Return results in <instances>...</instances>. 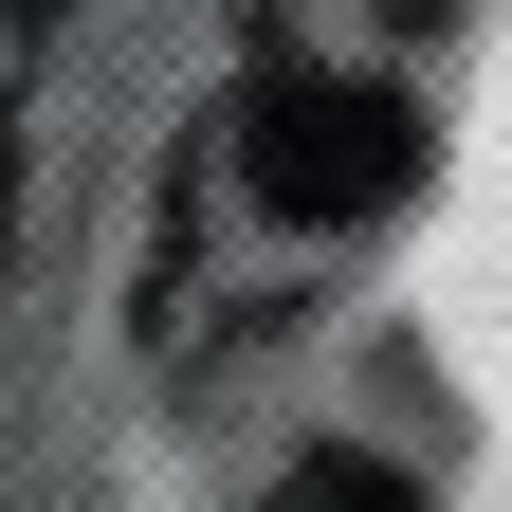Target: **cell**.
<instances>
[{"mask_svg": "<svg viewBox=\"0 0 512 512\" xmlns=\"http://www.w3.org/2000/svg\"><path fill=\"white\" fill-rule=\"evenodd\" d=\"M256 512H421V494H403V476H384V458H366V439H311V458H293L275 494H256Z\"/></svg>", "mask_w": 512, "mask_h": 512, "instance_id": "obj_2", "label": "cell"}, {"mask_svg": "<svg viewBox=\"0 0 512 512\" xmlns=\"http://www.w3.org/2000/svg\"><path fill=\"white\" fill-rule=\"evenodd\" d=\"M202 165L275 238H366V220H403V183H421V110L366 92V74H256Z\"/></svg>", "mask_w": 512, "mask_h": 512, "instance_id": "obj_1", "label": "cell"}, {"mask_svg": "<svg viewBox=\"0 0 512 512\" xmlns=\"http://www.w3.org/2000/svg\"><path fill=\"white\" fill-rule=\"evenodd\" d=\"M0 19H74V0H0Z\"/></svg>", "mask_w": 512, "mask_h": 512, "instance_id": "obj_3", "label": "cell"}, {"mask_svg": "<svg viewBox=\"0 0 512 512\" xmlns=\"http://www.w3.org/2000/svg\"><path fill=\"white\" fill-rule=\"evenodd\" d=\"M0 183H19V128H0Z\"/></svg>", "mask_w": 512, "mask_h": 512, "instance_id": "obj_4", "label": "cell"}]
</instances>
